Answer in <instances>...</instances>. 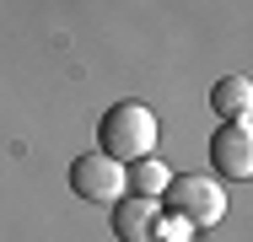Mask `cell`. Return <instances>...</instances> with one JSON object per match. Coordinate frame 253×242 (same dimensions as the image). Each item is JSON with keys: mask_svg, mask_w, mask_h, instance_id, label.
<instances>
[{"mask_svg": "<svg viewBox=\"0 0 253 242\" xmlns=\"http://www.w3.org/2000/svg\"><path fill=\"white\" fill-rule=\"evenodd\" d=\"M162 199L172 204V215H178L183 226H215V221L226 215V194H221L215 178H205V172H178V178H167Z\"/></svg>", "mask_w": 253, "mask_h": 242, "instance_id": "cell-2", "label": "cell"}, {"mask_svg": "<svg viewBox=\"0 0 253 242\" xmlns=\"http://www.w3.org/2000/svg\"><path fill=\"white\" fill-rule=\"evenodd\" d=\"M129 167H119L113 156H76L70 161V189H76V199H92V204H113V199H124V189H129V178H124Z\"/></svg>", "mask_w": 253, "mask_h": 242, "instance_id": "cell-3", "label": "cell"}, {"mask_svg": "<svg viewBox=\"0 0 253 242\" xmlns=\"http://www.w3.org/2000/svg\"><path fill=\"white\" fill-rule=\"evenodd\" d=\"M210 161L221 178H253V135H248V119H232L210 135Z\"/></svg>", "mask_w": 253, "mask_h": 242, "instance_id": "cell-4", "label": "cell"}, {"mask_svg": "<svg viewBox=\"0 0 253 242\" xmlns=\"http://www.w3.org/2000/svg\"><path fill=\"white\" fill-rule=\"evenodd\" d=\"M156 135H162V124H156V113L146 108V102H113V108L102 113V124H97L102 156H113L119 167L151 156V151H156Z\"/></svg>", "mask_w": 253, "mask_h": 242, "instance_id": "cell-1", "label": "cell"}, {"mask_svg": "<svg viewBox=\"0 0 253 242\" xmlns=\"http://www.w3.org/2000/svg\"><path fill=\"white\" fill-rule=\"evenodd\" d=\"M124 178L135 183L140 199H162V189H167V178H172V172H167L156 156H140V161H135V172H124Z\"/></svg>", "mask_w": 253, "mask_h": 242, "instance_id": "cell-7", "label": "cell"}, {"mask_svg": "<svg viewBox=\"0 0 253 242\" xmlns=\"http://www.w3.org/2000/svg\"><path fill=\"white\" fill-rule=\"evenodd\" d=\"M210 108L232 124V119H248V108H253V81L248 76H221L215 86H210Z\"/></svg>", "mask_w": 253, "mask_h": 242, "instance_id": "cell-6", "label": "cell"}, {"mask_svg": "<svg viewBox=\"0 0 253 242\" xmlns=\"http://www.w3.org/2000/svg\"><path fill=\"white\" fill-rule=\"evenodd\" d=\"M156 232V199H113V237L119 242H151Z\"/></svg>", "mask_w": 253, "mask_h": 242, "instance_id": "cell-5", "label": "cell"}]
</instances>
